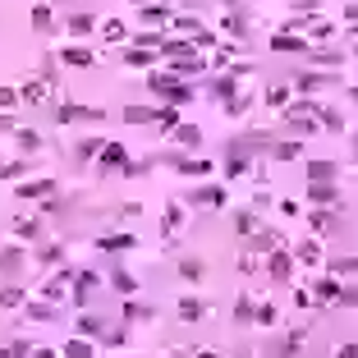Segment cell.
Listing matches in <instances>:
<instances>
[{
  "label": "cell",
  "mask_w": 358,
  "mask_h": 358,
  "mask_svg": "<svg viewBox=\"0 0 358 358\" xmlns=\"http://www.w3.org/2000/svg\"><path fill=\"white\" fill-rule=\"evenodd\" d=\"M147 87H152L156 97L174 101V106H179V101H188V97H193V83H184V78H179V74H147Z\"/></svg>",
  "instance_id": "obj_1"
},
{
  "label": "cell",
  "mask_w": 358,
  "mask_h": 358,
  "mask_svg": "<svg viewBox=\"0 0 358 358\" xmlns=\"http://www.w3.org/2000/svg\"><path fill=\"white\" fill-rule=\"evenodd\" d=\"M304 349V331H290V336H281L276 345H267V358H294Z\"/></svg>",
  "instance_id": "obj_2"
},
{
  "label": "cell",
  "mask_w": 358,
  "mask_h": 358,
  "mask_svg": "<svg viewBox=\"0 0 358 358\" xmlns=\"http://www.w3.org/2000/svg\"><path fill=\"white\" fill-rule=\"evenodd\" d=\"M331 83H340L336 74H317V69H304V74L294 78V87L299 92H322V87H331Z\"/></svg>",
  "instance_id": "obj_3"
},
{
  "label": "cell",
  "mask_w": 358,
  "mask_h": 358,
  "mask_svg": "<svg viewBox=\"0 0 358 358\" xmlns=\"http://www.w3.org/2000/svg\"><path fill=\"white\" fill-rule=\"evenodd\" d=\"M308 202H317V207H336V202H340V188L331 184V179H313V188H308Z\"/></svg>",
  "instance_id": "obj_4"
},
{
  "label": "cell",
  "mask_w": 358,
  "mask_h": 358,
  "mask_svg": "<svg viewBox=\"0 0 358 358\" xmlns=\"http://www.w3.org/2000/svg\"><path fill=\"white\" fill-rule=\"evenodd\" d=\"M271 51H281V55H299V51H313V42H308V37H294V33H281V37H276V42H271Z\"/></svg>",
  "instance_id": "obj_5"
},
{
  "label": "cell",
  "mask_w": 358,
  "mask_h": 358,
  "mask_svg": "<svg viewBox=\"0 0 358 358\" xmlns=\"http://www.w3.org/2000/svg\"><path fill=\"white\" fill-rule=\"evenodd\" d=\"M285 119H290V133H313V129H317V124H313V106L285 110Z\"/></svg>",
  "instance_id": "obj_6"
},
{
  "label": "cell",
  "mask_w": 358,
  "mask_h": 358,
  "mask_svg": "<svg viewBox=\"0 0 358 358\" xmlns=\"http://www.w3.org/2000/svg\"><path fill=\"white\" fill-rule=\"evenodd\" d=\"M188 202H193V207H221V202H225V188L202 184V188H193V193H188Z\"/></svg>",
  "instance_id": "obj_7"
},
{
  "label": "cell",
  "mask_w": 358,
  "mask_h": 358,
  "mask_svg": "<svg viewBox=\"0 0 358 358\" xmlns=\"http://www.w3.org/2000/svg\"><path fill=\"white\" fill-rule=\"evenodd\" d=\"M129 161V147H124V142H101V165H106V170H115V165H124Z\"/></svg>",
  "instance_id": "obj_8"
},
{
  "label": "cell",
  "mask_w": 358,
  "mask_h": 358,
  "mask_svg": "<svg viewBox=\"0 0 358 358\" xmlns=\"http://www.w3.org/2000/svg\"><path fill=\"white\" fill-rule=\"evenodd\" d=\"M14 193H19V197H51L55 184H51V179H28V184H19Z\"/></svg>",
  "instance_id": "obj_9"
},
{
  "label": "cell",
  "mask_w": 358,
  "mask_h": 358,
  "mask_svg": "<svg viewBox=\"0 0 358 358\" xmlns=\"http://www.w3.org/2000/svg\"><path fill=\"white\" fill-rule=\"evenodd\" d=\"M326 271H331V276H358V258H331V262H326Z\"/></svg>",
  "instance_id": "obj_10"
},
{
  "label": "cell",
  "mask_w": 358,
  "mask_h": 358,
  "mask_svg": "<svg viewBox=\"0 0 358 358\" xmlns=\"http://www.w3.org/2000/svg\"><path fill=\"white\" fill-rule=\"evenodd\" d=\"M179 317H184V322H197V317H207V304L202 299H179Z\"/></svg>",
  "instance_id": "obj_11"
},
{
  "label": "cell",
  "mask_w": 358,
  "mask_h": 358,
  "mask_svg": "<svg viewBox=\"0 0 358 358\" xmlns=\"http://www.w3.org/2000/svg\"><path fill=\"white\" fill-rule=\"evenodd\" d=\"M267 267H271V281H290V267H294V262L285 258V253H271V262H267Z\"/></svg>",
  "instance_id": "obj_12"
},
{
  "label": "cell",
  "mask_w": 358,
  "mask_h": 358,
  "mask_svg": "<svg viewBox=\"0 0 358 358\" xmlns=\"http://www.w3.org/2000/svg\"><path fill=\"white\" fill-rule=\"evenodd\" d=\"M174 138H179V142H184V147H197V142H202V133H197V124H174Z\"/></svg>",
  "instance_id": "obj_13"
},
{
  "label": "cell",
  "mask_w": 358,
  "mask_h": 358,
  "mask_svg": "<svg viewBox=\"0 0 358 358\" xmlns=\"http://www.w3.org/2000/svg\"><path fill=\"white\" fill-rule=\"evenodd\" d=\"M336 174H340L336 161H313L308 165V179H336Z\"/></svg>",
  "instance_id": "obj_14"
},
{
  "label": "cell",
  "mask_w": 358,
  "mask_h": 358,
  "mask_svg": "<svg viewBox=\"0 0 358 358\" xmlns=\"http://www.w3.org/2000/svg\"><path fill=\"white\" fill-rule=\"evenodd\" d=\"M74 119H101V110H78V106H60V124H74Z\"/></svg>",
  "instance_id": "obj_15"
},
{
  "label": "cell",
  "mask_w": 358,
  "mask_h": 358,
  "mask_svg": "<svg viewBox=\"0 0 358 358\" xmlns=\"http://www.w3.org/2000/svg\"><path fill=\"white\" fill-rule=\"evenodd\" d=\"M65 65H92V51H87V46H69V51H65Z\"/></svg>",
  "instance_id": "obj_16"
},
{
  "label": "cell",
  "mask_w": 358,
  "mask_h": 358,
  "mask_svg": "<svg viewBox=\"0 0 358 358\" xmlns=\"http://www.w3.org/2000/svg\"><path fill=\"white\" fill-rule=\"evenodd\" d=\"M124 119H129V124H152L156 110H147V106H129V110H124Z\"/></svg>",
  "instance_id": "obj_17"
},
{
  "label": "cell",
  "mask_w": 358,
  "mask_h": 358,
  "mask_svg": "<svg viewBox=\"0 0 358 358\" xmlns=\"http://www.w3.org/2000/svg\"><path fill=\"white\" fill-rule=\"evenodd\" d=\"M179 276H184V281H202V262L184 258V262H179Z\"/></svg>",
  "instance_id": "obj_18"
},
{
  "label": "cell",
  "mask_w": 358,
  "mask_h": 358,
  "mask_svg": "<svg viewBox=\"0 0 358 358\" xmlns=\"http://www.w3.org/2000/svg\"><path fill=\"white\" fill-rule=\"evenodd\" d=\"M340 60H345L340 51H313V65H322V69H336Z\"/></svg>",
  "instance_id": "obj_19"
},
{
  "label": "cell",
  "mask_w": 358,
  "mask_h": 358,
  "mask_svg": "<svg viewBox=\"0 0 358 358\" xmlns=\"http://www.w3.org/2000/svg\"><path fill=\"white\" fill-rule=\"evenodd\" d=\"M156 124H161V129L170 133L174 124H179V110H174V106H161V110H156Z\"/></svg>",
  "instance_id": "obj_20"
},
{
  "label": "cell",
  "mask_w": 358,
  "mask_h": 358,
  "mask_svg": "<svg viewBox=\"0 0 358 358\" xmlns=\"http://www.w3.org/2000/svg\"><path fill=\"white\" fill-rule=\"evenodd\" d=\"M0 358H28V340H10V345H0Z\"/></svg>",
  "instance_id": "obj_21"
},
{
  "label": "cell",
  "mask_w": 358,
  "mask_h": 358,
  "mask_svg": "<svg viewBox=\"0 0 358 358\" xmlns=\"http://www.w3.org/2000/svg\"><path fill=\"white\" fill-rule=\"evenodd\" d=\"M299 262H308V267H313V262H322V248H317L313 239H308V244H299Z\"/></svg>",
  "instance_id": "obj_22"
},
{
  "label": "cell",
  "mask_w": 358,
  "mask_h": 358,
  "mask_svg": "<svg viewBox=\"0 0 358 358\" xmlns=\"http://www.w3.org/2000/svg\"><path fill=\"white\" fill-rule=\"evenodd\" d=\"M336 304H345V308H358V285H349V290L340 285V290H336Z\"/></svg>",
  "instance_id": "obj_23"
},
{
  "label": "cell",
  "mask_w": 358,
  "mask_h": 358,
  "mask_svg": "<svg viewBox=\"0 0 358 358\" xmlns=\"http://www.w3.org/2000/svg\"><path fill=\"white\" fill-rule=\"evenodd\" d=\"M101 37H106V42H124V37H129V28H124V23H106V28H101Z\"/></svg>",
  "instance_id": "obj_24"
},
{
  "label": "cell",
  "mask_w": 358,
  "mask_h": 358,
  "mask_svg": "<svg viewBox=\"0 0 358 358\" xmlns=\"http://www.w3.org/2000/svg\"><path fill=\"white\" fill-rule=\"evenodd\" d=\"M65 358H92V345H83V340H69V345H65Z\"/></svg>",
  "instance_id": "obj_25"
},
{
  "label": "cell",
  "mask_w": 358,
  "mask_h": 358,
  "mask_svg": "<svg viewBox=\"0 0 358 358\" xmlns=\"http://www.w3.org/2000/svg\"><path fill=\"white\" fill-rule=\"evenodd\" d=\"M336 290H340V285H336V276H326V281H317V299H336Z\"/></svg>",
  "instance_id": "obj_26"
},
{
  "label": "cell",
  "mask_w": 358,
  "mask_h": 358,
  "mask_svg": "<svg viewBox=\"0 0 358 358\" xmlns=\"http://www.w3.org/2000/svg\"><path fill=\"white\" fill-rule=\"evenodd\" d=\"M33 28H37V33L51 28V10H46V5H37V10H33Z\"/></svg>",
  "instance_id": "obj_27"
},
{
  "label": "cell",
  "mask_w": 358,
  "mask_h": 358,
  "mask_svg": "<svg viewBox=\"0 0 358 358\" xmlns=\"http://www.w3.org/2000/svg\"><path fill=\"white\" fill-rule=\"evenodd\" d=\"M110 281H115V290H124V294H133V290H138V281H133L129 271H115Z\"/></svg>",
  "instance_id": "obj_28"
},
{
  "label": "cell",
  "mask_w": 358,
  "mask_h": 358,
  "mask_svg": "<svg viewBox=\"0 0 358 358\" xmlns=\"http://www.w3.org/2000/svg\"><path fill=\"white\" fill-rule=\"evenodd\" d=\"M133 244V234H106L101 239V248H129Z\"/></svg>",
  "instance_id": "obj_29"
},
{
  "label": "cell",
  "mask_w": 358,
  "mask_h": 358,
  "mask_svg": "<svg viewBox=\"0 0 358 358\" xmlns=\"http://www.w3.org/2000/svg\"><path fill=\"white\" fill-rule=\"evenodd\" d=\"M78 331H83V336H101V322L97 317H78Z\"/></svg>",
  "instance_id": "obj_30"
},
{
  "label": "cell",
  "mask_w": 358,
  "mask_h": 358,
  "mask_svg": "<svg viewBox=\"0 0 358 358\" xmlns=\"http://www.w3.org/2000/svg\"><path fill=\"white\" fill-rule=\"evenodd\" d=\"M69 28H74V33H92V14H74Z\"/></svg>",
  "instance_id": "obj_31"
},
{
  "label": "cell",
  "mask_w": 358,
  "mask_h": 358,
  "mask_svg": "<svg viewBox=\"0 0 358 358\" xmlns=\"http://www.w3.org/2000/svg\"><path fill=\"white\" fill-rule=\"evenodd\" d=\"M294 156H299V142H281L276 147V161H294Z\"/></svg>",
  "instance_id": "obj_32"
},
{
  "label": "cell",
  "mask_w": 358,
  "mask_h": 358,
  "mask_svg": "<svg viewBox=\"0 0 358 358\" xmlns=\"http://www.w3.org/2000/svg\"><path fill=\"white\" fill-rule=\"evenodd\" d=\"M19 299H23V290H14V285H10V290H0V308H14Z\"/></svg>",
  "instance_id": "obj_33"
},
{
  "label": "cell",
  "mask_w": 358,
  "mask_h": 358,
  "mask_svg": "<svg viewBox=\"0 0 358 358\" xmlns=\"http://www.w3.org/2000/svg\"><path fill=\"white\" fill-rule=\"evenodd\" d=\"M253 317H258L262 326H271V322H276V308H271V304H262V308H253Z\"/></svg>",
  "instance_id": "obj_34"
},
{
  "label": "cell",
  "mask_w": 358,
  "mask_h": 358,
  "mask_svg": "<svg viewBox=\"0 0 358 358\" xmlns=\"http://www.w3.org/2000/svg\"><path fill=\"white\" fill-rule=\"evenodd\" d=\"M42 234V225H37V221H19V239H37Z\"/></svg>",
  "instance_id": "obj_35"
},
{
  "label": "cell",
  "mask_w": 358,
  "mask_h": 358,
  "mask_svg": "<svg viewBox=\"0 0 358 358\" xmlns=\"http://www.w3.org/2000/svg\"><path fill=\"white\" fill-rule=\"evenodd\" d=\"M19 147H23V152H37V147H42V138H37V133H19Z\"/></svg>",
  "instance_id": "obj_36"
},
{
  "label": "cell",
  "mask_w": 358,
  "mask_h": 358,
  "mask_svg": "<svg viewBox=\"0 0 358 358\" xmlns=\"http://www.w3.org/2000/svg\"><path fill=\"white\" fill-rule=\"evenodd\" d=\"M179 170H184V174H207L211 165H207V161H179Z\"/></svg>",
  "instance_id": "obj_37"
},
{
  "label": "cell",
  "mask_w": 358,
  "mask_h": 358,
  "mask_svg": "<svg viewBox=\"0 0 358 358\" xmlns=\"http://www.w3.org/2000/svg\"><path fill=\"white\" fill-rule=\"evenodd\" d=\"M285 101H290V92H285V87H271V92H267V106H285Z\"/></svg>",
  "instance_id": "obj_38"
},
{
  "label": "cell",
  "mask_w": 358,
  "mask_h": 358,
  "mask_svg": "<svg viewBox=\"0 0 358 358\" xmlns=\"http://www.w3.org/2000/svg\"><path fill=\"white\" fill-rule=\"evenodd\" d=\"M142 23H165V10H161V5H152V10H142Z\"/></svg>",
  "instance_id": "obj_39"
},
{
  "label": "cell",
  "mask_w": 358,
  "mask_h": 358,
  "mask_svg": "<svg viewBox=\"0 0 358 358\" xmlns=\"http://www.w3.org/2000/svg\"><path fill=\"white\" fill-rule=\"evenodd\" d=\"M92 152H101V138H87V142H78V156H92Z\"/></svg>",
  "instance_id": "obj_40"
},
{
  "label": "cell",
  "mask_w": 358,
  "mask_h": 358,
  "mask_svg": "<svg viewBox=\"0 0 358 358\" xmlns=\"http://www.w3.org/2000/svg\"><path fill=\"white\" fill-rule=\"evenodd\" d=\"M313 225H317V234H326V230L336 225V216H331V211H326V216H313Z\"/></svg>",
  "instance_id": "obj_41"
},
{
  "label": "cell",
  "mask_w": 358,
  "mask_h": 358,
  "mask_svg": "<svg viewBox=\"0 0 358 358\" xmlns=\"http://www.w3.org/2000/svg\"><path fill=\"white\" fill-rule=\"evenodd\" d=\"M248 170V161H244V156H234V161H225V174H244Z\"/></svg>",
  "instance_id": "obj_42"
},
{
  "label": "cell",
  "mask_w": 358,
  "mask_h": 358,
  "mask_svg": "<svg viewBox=\"0 0 358 358\" xmlns=\"http://www.w3.org/2000/svg\"><path fill=\"white\" fill-rule=\"evenodd\" d=\"M14 101H19V92H14V87H0V106L14 110Z\"/></svg>",
  "instance_id": "obj_43"
},
{
  "label": "cell",
  "mask_w": 358,
  "mask_h": 358,
  "mask_svg": "<svg viewBox=\"0 0 358 358\" xmlns=\"http://www.w3.org/2000/svg\"><path fill=\"white\" fill-rule=\"evenodd\" d=\"M179 221H184V211H179V207H170V211H165V225L179 230Z\"/></svg>",
  "instance_id": "obj_44"
},
{
  "label": "cell",
  "mask_w": 358,
  "mask_h": 358,
  "mask_svg": "<svg viewBox=\"0 0 358 358\" xmlns=\"http://www.w3.org/2000/svg\"><path fill=\"white\" fill-rule=\"evenodd\" d=\"M336 358H358V345H340V349H336Z\"/></svg>",
  "instance_id": "obj_45"
},
{
  "label": "cell",
  "mask_w": 358,
  "mask_h": 358,
  "mask_svg": "<svg viewBox=\"0 0 358 358\" xmlns=\"http://www.w3.org/2000/svg\"><path fill=\"white\" fill-rule=\"evenodd\" d=\"M28 358H55V349H28Z\"/></svg>",
  "instance_id": "obj_46"
},
{
  "label": "cell",
  "mask_w": 358,
  "mask_h": 358,
  "mask_svg": "<svg viewBox=\"0 0 358 358\" xmlns=\"http://www.w3.org/2000/svg\"><path fill=\"white\" fill-rule=\"evenodd\" d=\"M5 129H14V119H10V115H0V133H5Z\"/></svg>",
  "instance_id": "obj_47"
},
{
  "label": "cell",
  "mask_w": 358,
  "mask_h": 358,
  "mask_svg": "<svg viewBox=\"0 0 358 358\" xmlns=\"http://www.w3.org/2000/svg\"><path fill=\"white\" fill-rule=\"evenodd\" d=\"M345 19H354V23H358V5H349V10H345Z\"/></svg>",
  "instance_id": "obj_48"
},
{
  "label": "cell",
  "mask_w": 358,
  "mask_h": 358,
  "mask_svg": "<svg viewBox=\"0 0 358 358\" xmlns=\"http://www.w3.org/2000/svg\"><path fill=\"white\" fill-rule=\"evenodd\" d=\"M193 358H221V354H207V349H197V354Z\"/></svg>",
  "instance_id": "obj_49"
},
{
  "label": "cell",
  "mask_w": 358,
  "mask_h": 358,
  "mask_svg": "<svg viewBox=\"0 0 358 358\" xmlns=\"http://www.w3.org/2000/svg\"><path fill=\"white\" fill-rule=\"evenodd\" d=\"M354 152H358V138H354Z\"/></svg>",
  "instance_id": "obj_50"
}]
</instances>
